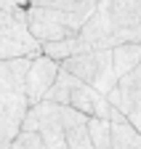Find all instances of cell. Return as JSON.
Segmentation results:
<instances>
[{"instance_id": "6da1fadb", "label": "cell", "mask_w": 141, "mask_h": 149, "mask_svg": "<svg viewBox=\"0 0 141 149\" xmlns=\"http://www.w3.org/2000/svg\"><path fill=\"white\" fill-rule=\"evenodd\" d=\"M77 40L85 51L141 45V0H99Z\"/></svg>"}, {"instance_id": "7a4b0ae2", "label": "cell", "mask_w": 141, "mask_h": 149, "mask_svg": "<svg viewBox=\"0 0 141 149\" xmlns=\"http://www.w3.org/2000/svg\"><path fill=\"white\" fill-rule=\"evenodd\" d=\"M29 67L27 59L0 61V144H11L22 130V120L27 115V96H24V74Z\"/></svg>"}, {"instance_id": "3957f363", "label": "cell", "mask_w": 141, "mask_h": 149, "mask_svg": "<svg viewBox=\"0 0 141 149\" xmlns=\"http://www.w3.org/2000/svg\"><path fill=\"white\" fill-rule=\"evenodd\" d=\"M59 67H61V72L85 83L88 88L99 91L101 96H107L117 85L115 72H112V51H88V53L72 56V59H64Z\"/></svg>"}, {"instance_id": "277c9868", "label": "cell", "mask_w": 141, "mask_h": 149, "mask_svg": "<svg viewBox=\"0 0 141 149\" xmlns=\"http://www.w3.org/2000/svg\"><path fill=\"white\" fill-rule=\"evenodd\" d=\"M24 16H27V29L38 45H48V43L75 37L83 27V22L75 16H67V13L51 11V8H38V6H27Z\"/></svg>"}, {"instance_id": "5b68a950", "label": "cell", "mask_w": 141, "mask_h": 149, "mask_svg": "<svg viewBox=\"0 0 141 149\" xmlns=\"http://www.w3.org/2000/svg\"><path fill=\"white\" fill-rule=\"evenodd\" d=\"M107 101L141 136V61L125 74V77L117 80V85L107 93Z\"/></svg>"}, {"instance_id": "8992f818", "label": "cell", "mask_w": 141, "mask_h": 149, "mask_svg": "<svg viewBox=\"0 0 141 149\" xmlns=\"http://www.w3.org/2000/svg\"><path fill=\"white\" fill-rule=\"evenodd\" d=\"M59 74V61L48 59V56L38 53L29 59V67H27V74H24V96H27V104L35 107L45 99V93L51 91Z\"/></svg>"}, {"instance_id": "52a82bcc", "label": "cell", "mask_w": 141, "mask_h": 149, "mask_svg": "<svg viewBox=\"0 0 141 149\" xmlns=\"http://www.w3.org/2000/svg\"><path fill=\"white\" fill-rule=\"evenodd\" d=\"M99 0H27V6H38V8H51V11H59L67 16H75L85 24L88 16L93 13Z\"/></svg>"}, {"instance_id": "ba28073f", "label": "cell", "mask_w": 141, "mask_h": 149, "mask_svg": "<svg viewBox=\"0 0 141 149\" xmlns=\"http://www.w3.org/2000/svg\"><path fill=\"white\" fill-rule=\"evenodd\" d=\"M138 61H141V45H117V48H112V72H115V80L125 77Z\"/></svg>"}, {"instance_id": "9c48e42d", "label": "cell", "mask_w": 141, "mask_h": 149, "mask_svg": "<svg viewBox=\"0 0 141 149\" xmlns=\"http://www.w3.org/2000/svg\"><path fill=\"white\" fill-rule=\"evenodd\" d=\"M112 149H141V136L128 123H115L112 125Z\"/></svg>"}, {"instance_id": "30bf717a", "label": "cell", "mask_w": 141, "mask_h": 149, "mask_svg": "<svg viewBox=\"0 0 141 149\" xmlns=\"http://www.w3.org/2000/svg\"><path fill=\"white\" fill-rule=\"evenodd\" d=\"M8 149H45V146L38 139V133H19V136L8 144Z\"/></svg>"}, {"instance_id": "8fae6325", "label": "cell", "mask_w": 141, "mask_h": 149, "mask_svg": "<svg viewBox=\"0 0 141 149\" xmlns=\"http://www.w3.org/2000/svg\"><path fill=\"white\" fill-rule=\"evenodd\" d=\"M19 8H27V0H0V11L6 13H13Z\"/></svg>"}, {"instance_id": "7c38bea8", "label": "cell", "mask_w": 141, "mask_h": 149, "mask_svg": "<svg viewBox=\"0 0 141 149\" xmlns=\"http://www.w3.org/2000/svg\"><path fill=\"white\" fill-rule=\"evenodd\" d=\"M0 149H8V144H0Z\"/></svg>"}]
</instances>
